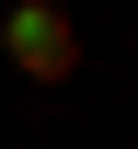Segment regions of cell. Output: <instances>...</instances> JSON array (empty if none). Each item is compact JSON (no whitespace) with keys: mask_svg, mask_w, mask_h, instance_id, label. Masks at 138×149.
Wrapping results in <instances>:
<instances>
[{"mask_svg":"<svg viewBox=\"0 0 138 149\" xmlns=\"http://www.w3.org/2000/svg\"><path fill=\"white\" fill-rule=\"evenodd\" d=\"M0 46H12L23 80H69V69H81V35H69L58 0H12V12H0Z\"/></svg>","mask_w":138,"mask_h":149,"instance_id":"cell-1","label":"cell"}]
</instances>
